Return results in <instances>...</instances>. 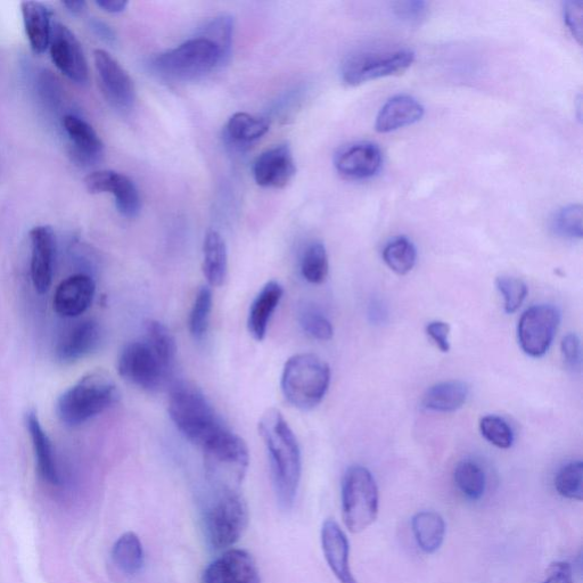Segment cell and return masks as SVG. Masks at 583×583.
Here are the masks:
<instances>
[{
  "instance_id": "cell-1",
  "label": "cell",
  "mask_w": 583,
  "mask_h": 583,
  "mask_svg": "<svg viewBox=\"0 0 583 583\" xmlns=\"http://www.w3.org/2000/svg\"><path fill=\"white\" fill-rule=\"evenodd\" d=\"M259 432L268 451L278 503L283 509H290L297 498L301 480L299 442L282 413L274 408L262 415Z\"/></svg>"
},
{
  "instance_id": "cell-2",
  "label": "cell",
  "mask_w": 583,
  "mask_h": 583,
  "mask_svg": "<svg viewBox=\"0 0 583 583\" xmlns=\"http://www.w3.org/2000/svg\"><path fill=\"white\" fill-rule=\"evenodd\" d=\"M171 421L184 437L204 449L229 429L204 393L188 383H178L169 398Z\"/></svg>"
},
{
  "instance_id": "cell-3",
  "label": "cell",
  "mask_w": 583,
  "mask_h": 583,
  "mask_svg": "<svg viewBox=\"0 0 583 583\" xmlns=\"http://www.w3.org/2000/svg\"><path fill=\"white\" fill-rule=\"evenodd\" d=\"M331 383V369L314 353H299L286 361L282 374V391L290 404L301 410L317 407Z\"/></svg>"
},
{
  "instance_id": "cell-4",
  "label": "cell",
  "mask_w": 583,
  "mask_h": 583,
  "mask_svg": "<svg viewBox=\"0 0 583 583\" xmlns=\"http://www.w3.org/2000/svg\"><path fill=\"white\" fill-rule=\"evenodd\" d=\"M118 397L110 376L89 374L62 394L57 400L56 413L63 424L76 428L116 404Z\"/></svg>"
},
{
  "instance_id": "cell-5",
  "label": "cell",
  "mask_w": 583,
  "mask_h": 583,
  "mask_svg": "<svg viewBox=\"0 0 583 583\" xmlns=\"http://www.w3.org/2000/svg\"><path fill=\"white\" fill-rule=\"evenodd\" d=\"M224 65L220 49L211 40L197 36L155 57L152 68L163 78L193 81Z\"/></svg>"
},
{
  "instance_id": "cell-6",
  "label": "cell",
  "mask_w": 583,
  "mask_h": 583,
  "mask_svg": "<svg viewBox=\"0 0 583 583\" xmlns=\"http://www.w3.org/2000/svg\"><path fill=\"white\" fill-rule=\"evenodd\" d=\"M202 450L205 471L218 492L240 491L250 464L244 440L228 430Z\"/></svg>"
},
{
  "instance_id": "cell-7",
  "label": "cell",
  "mask_w": 583,
  "mask_h": 583,
  "mask_svg": "<svg viewBox=\"0 0 583 583\" xmlns=\"http://www.w3.org/2000/svg\"><path fill=\"white\" fill-rule=\"evenodd\" d=\"M379 508V488L373 474L364 466H351L342 482V515L348 530L360 533L371 527Z\"/></svg>"
},
{
  "instance_id": "cell-8",
  "label": "cell",
  "mask_w": 583,
  "mask_h": 583,
  "mask_svg": "<svg viewBox=\"0 0 583 583\" xmlns=\"http://www.w3.org/2000/svg\"><path fill=\"white\" fill-rule=\"evenodd\" d=\"M249 524V507L240 491H220L204 516L205 536L217 550L234 546Z\"/></svg>"
},
{
  "instance_id": "cell-9",
  "label": "cell",
  "mask_w": 583,
  "mask_h": 583,
  "mask_svg": "<svg viewBox=\"0 0 583 583\" xmlns=\"http://www.w3.org/2000/svg\"><path fill=\"white\" fill-rule=\"evenodd\" d=\"M118 371L122 379L149 392L163 388L171 374L145 340L128 343L121 350Z\"/></svg>"
},
{
  "instance_id": "cell-10",
  "label": "cell",
  "mask_w": 583,
  "mask_h": 583,
  "mask_svg": "<svg viewBox=\"0 0 583 583\" xmlns=\"http://www.w3.org/2000/svg\"><path fill=\"white\" fill-rule=\"evenodd\" d=\"M415 61L409 49H398L388 53H358L344 62L342 80L348 86H359L364 82L400 75Z\"/></svg>"
},
{
  "instance_id": "cell-11",
  "label": "cell",
  "mask_w": 583,
  "mask_h": 583,
  "mask_svg": "<svg viewBox=\"0 0 583 583\" xmlns=\"http://www.w3.org/2000/svg\"><path fill=\"white\" fill-rule=\"evenodd\" d=\"M560 323V311L554 306L538 305L525 310L517 327V339L525 355L532 358L545 356L552 347Z\"/></svg>"
},
{
  "instance_id": "cell-12",
  "label": "cell",
  "mask_w": 583,
  "mask_h": 583,
  "mask_svg": "<svg viewBox=\"0 0 583 583\" xmlns=\"http://www.w3.org/2000/svg\"><path fill=\"white\" fill-rule=\"evenodd\" d=\"M49 53L55 67L75 84L84 86L89 81V67L79 39L60 22H53Z\"/></svg>"
},
{
  "instance_id": "cell-13",
  "label": "cell",
  "mask_w": 583,
  "mask_h": 583,
  "mask_svg": "<svg viewBox=\"0 0 583 583\" xmlns=\"http://www.w3.org/2000/svg\"><path fill=\"white\" fill-rule=\"evenodd\" d=\"M94 62L106 100L117 110L133 109L136 102V88L129 73L104 49H96Z\"/></svg>"
},
{
  "instance_id": "cell-14",
  "label": "cell",
  "mask_w": 583,
  "mask_h": 583,
  "mask_svg": "<svg viewBox=\"0 0 583 583\" xmlns=\"http://www.w3.org/2000/svg\"><path fill=\"white\" fill-rule=\"evenodd\" d=\"M85 186L90 194H112L123 217L136 218L142 210L141 195L136 185L120 172L113 170L92 172L85 178Z\"/></svg>"
},
{
  "instance_id": "cell-15",
  "label": "cell",
  "mask_w": 583,
  "mask_h": 583,
  "mask_svg": "<svg viewBox=\"0 0 583 583\" xmlns=\"http://www.w3.org/2000/svg\"><path fill=\"white\" fill-rule=\"evenodd\" d=\"M203 583H261L252 555L243 549H229L204 571Z\"/></svg>"
},
{
  "instance_id": "cell-16",
  "label": "cell",
  "mask_w": 583,
  "mask_h": 583,
  "mask_svg": "<svg viewBox=\"0 0 583 583\" xmlns=\"http://www.w3.org/2000/svg\"><path fill=\"white\" fill-rule=\"evenodd\" d=\"M31 281L39 294L51 289L56 253V237L52 227L37 226L30 231Z\"/></svg>"
},
{
  "instance_id": "cell-17",
  "label": "cell",
  "mask_w": 583,
  "mask_h": 583,
  "mask_svg": "<svg viewBox=\"0 0 583 583\" xmlns=\"http://www.w3.org/2000/svg\"><path fill=\"white\" fill-rule=\"evenodd\" d=\"M297 167L289 145H277L262 153L254 162L256 183L266 188H283L291 182Z\"/></svg>"
},
{
  "instance_id": "cell-18",
  "label": "cell",
  "mask_w": 583,
  "mask_h": 583,
  "mask_svg": "<svg viewBox=\"0 0 583 583\" xmlns=\"http://www.w3.org/2000/svg\"><path fill=\"white\" fill-rule=\"evenodd\" d=\"M334 164L343 177L353 180L368 179L381 170L383 154L374 143H358L339 152L335 156Z\"/></svg>"
},
{
  "instance_id": "cell-19",
  "label": "cell",
  "mask_w": 583,
  "mask_h": 583,
  "mask_svg": "<svg viewBox=\"0 0 583 583\" xmlns=\"http://www.w3.org/2000/svg\"><path fill=\"white\" fill-rule=\"evenodd\" d=\"M94 279L88 275L79 274L65 279L57 287L54 295V310L65 318H76L85 314L95 295Z\"/></svg>"
},
{
  "instance_id": "cell-20",
  "label": "cell",
  "mask_w": 583,
  "mask_h": 583,
  "mask_svg": "<svg viewBox=\"0 0 583 583\" xmlns=\"http://www.w3.org/2000/svg\"><path fill=\"white\" fill-rule=\"evenodd\" d=\"M63 128L69 137L71 154L78 163L93 166L102 160L104 144L87 121L69 114L63 119Z\"/></svg>"
},
{
  "instance_id": "cell-21",
  "label": "cell",
  "mask_w": 583,
  "mask_h": 583,
  "mask_svg": "<svg viewBox=\"0 0 583 583\" xmlns=\"http://www.w3.org/2000/svg\"><path fill=\"white\" fill-rule=\"evenodd\" d=\"M101 340V326L95 320H84L62 335L57 343L56 356L64 363H73L96 350Z\"/></svg>"
},
{
  "instance_id": "cell-22",
  "label": "cell",
  "mask_w": 583,
  "mask_h": 583,
  "mask_svg": "<svg viewBox=\"0 0 583 583\" xmlns=\"http://www.w3.org/2000/svg\"><path fill=\"white\" fill-rule=\"evenodd\" d=\"M322 547L325 560L340 583H358L350 568V546L346 533L339 524L327 520L322 529Z\"/></svg>"
},
{
  "instance_id": "cell-23",
  "label": "cell",
  "mask_w": 583,
  "mask_h": 583,
  "mask_svg": "<svg viewBox=\"0 0 583 583\" xmlns=\"http://www.w3.org/2000/svg\"><path fill=\"white\" fill-rule=\"evenodd\" d=\"M424 116L423 105L409 95H398L390 98L377 114L375 130L377 133L388 134L400 128L412 126Z\"/></svg>"
},
{
  "instance_id": "cell-24",
  "label": "cell",
  "mask_w": 583,
  "mask_h": 583,
  "mask_svg": "<svg viewBox=\"0 0 583 583\" xmlns=\"http://www.w3.org/2000/svg\"><path fill=\"white\" fill-rule=\"evenodd\" d=\"M21 12L29 45L37 55H43L51 41L52 14L44 3L23 2Z\"/></svg>"
},
{
  "instance_id": "cell-25",
  "label": "cell",
  "mask_w": 583,
  "mask_h": 583,
  "mask_svg": "<svg viewBox=\"0 0 583 583\" xmlns=\"http://www.w3.org/2000/svg\"><path fill=\"white\" fill-rule=\"evenodd\" d=\"M283 287L278 282H268L252 302L248 327L254 340L262 341L266 338L270 319L283 298Z\"/></svg>"
},
{
  "instance_id": "cell-26",
  "label": "cell",
  "mask_w": 583,
  "mask_h": 583,
  "mask_svg": "<svg viewBox=\"0 0 583 583\" xmlns=\"http://www.w3.org/2000/svg\"><path fill=\"white\" fill-rule=\"evenodd\" d=\"M27 428L32 446H34L37 468L41 479L49 484H59L60 476L57 470L54 449L51 440L39 422L36 413L27 414Z\"/></svg>"
},
{
  "instance_id": "cell-27",
  "label": "cell",
  "mask_w": 583,
  "mask_h": 583,
  "mask_svg": "<svg viewBox=\"0 0 583 583\" xmlns=\"http://www.w3.org/2000/svg\"><path fill=\"white\" fill-rule=\"evenodd\" d=\"M468 394L470 390L462 381L441 382L426 391L422 405L432 412L453 413L465 405Z\"/></svg>"
},
{
  "instance_id": "cell-28",
  "label": "cell",
  "mask_w": 583,
  "mask_h": 583,
  "mask_svg": "<svg viewBox=\"0 0 583 583\" xmlns=\"http://www.w3.org/2000/svg\"><path fill=\"white\" fill-rule=\"evenodd\" d=\"M228 272V254L224 237L216 231H210L203 244V274L213 286L224 284Z\"/></svg>"
},
{
  "instance_id": "cell-29",
  "label": "cell",
  "mask_w": 583,
  "mask_h": 583,
  "mask_svg": "<svg viewBox=\"0 0 583 583\" xmlns=\"http://www.w3.org/2000/svg\"><path fill=\"white\" fill-rule=\"evenodd\" d=\"M412 529L418 547L426 554L438 552L445 541L446 522L437 512L417 513L412 520Z\"/></svg>"
},
{
  "instance_id": "cell-30",
  "label": "cell",
  "mask_w": 583,
  "mask_h": 583,
  "mask_svg": "<svg viewBox=\"0 0 583 583\" xmlns=\"http://www.w3.org/2000/svg\"><path fill=\"white\" fill-rule=\"evenodd\" d=\"M270 128L267 119L238 112L228 120L226 134L234 144L250 145L264 137Z\"/></svg>"
},
{
  "instance_id": "cell-31",
  "label": "cell",
  "mask_w": 583,
  "mask_h": 583,
  "mask_svg": "<svg viewBox=\"0 0 583 583\" xmlns=\"http://www.w3.org/2000/svg\"><path fill=\"white\" fill-rule=\"evenodd\" d=\"M112 558L123 573L129 576L138 573L143 569L145 560L141 539L134 532L125 533L114 544Z\"/></svg>"
},
{
  "instance_id": "cell-32",
  "label": "cell",
  "mask_w": 583,
  "mask_h": 583,
  "mask_svg": "<svg viewBox=\"0 0 583 583\" xmlns=\"http://www.w3.org/2000/svg\"><path fill=\"white\" fill-rule=\"evenodd\" d=\"M144 340L149 343L161 363L172 372L176 363L177 346L174 335L171 334L168 327L158 320H147Z\"/></svg>"
},
{
  "instance_id": "cell-33",
  "label": "cell",
  "mask_w": 583,
  "mask_h": 583,
  "mask_svg": "<svg viewBox=\"0 0 583 583\" xmlns=\"http://www.w3.org/2000/svg\"><path fill=\"white\" fill-rule=\"evenodd\" d=\"M385 264L398 275H407L416 265L417 251L412 241L405 236L393 238L383 250Z\"/></svg>"
},
{
  "instance_id": "cell-34",
  "label": "cell",
  "mask_w": 583,
  "mask_h": 583,
  "mask_svg": "<svg viewBox=\"0 0 583 583\" xmlns=\"http://www.w3.org/2000/svg\"><path fill=\"white\" fill-rule=\"evenodd\" d=\"M454 480L462 494L473 502L479 500L486 491V474L481 466L472 461L459 462L455 468Z\"/></svg>"
},
{
  "instance_id": "cell-35",
  "label": "cell",
  "mask_w": 583,
  "mask_h": 583,
  "mask_svg": "<svg viewBox=\"0 0 583 583\" xmlns=\"http://www.w3.org/2000/svg\"><path fill=\"white\" fill-rule=\"evenodd\" d=\"M233 35L234 20L232 16L220 15L205 24L199 36L211 40L213 44L218 46L221 56H223V62L226 64L232 54Z\"/></svg>"
},
{
  "instance_id": "cell-36",
  "label": "cell",
  "mask_w": 583,
  "mask_h": 583,
  "mask_svg": "<svg viewBox=\"0 0 583 583\" xmlns=\"http://www.w3.org/2000/svg\"><path fill=\"white\" fill-rule=\"evenodd\" d=\"M328 257L325 245L320 242L312 243L303 253L301 260V274L311 284H322L328 275Z\"/></svg>"
},
{
  "instance_id": "cell-37",
  "label": "cell",
  "mask_w": 583,
  "mask_h": 583,
  "mask_svg": "<svg viewBox=\"0 0 583 583\" xmlns=\"http://www.w3.org/2000/svg\"><path fill=\"white\" fill-rule=\"evenodd\" d=\"M555 488L562 497L581 502L583 498V463L571 462L558 471Z\"/></svg>"
},
{
  "instance_id": "cell-38",
  "label": "cell",
  "mask_w": 583,
  "mask_h": 583,
  "mask_svg": "<svg viewBox=\"0 0 583 583\" xmlns=\"http://www.w3.org/2000/svg\"><path fill=\"white\" fill-rule=\"evenodd\" d=\"M212 302L210 287L203 286L196 295L190 315V331L195 340H202L209 330Z\"/></svg>"
},
{
  "instance_id": "cell-39",
  "label": "cell",
  "mask_w": 583,
  "mask_h": 583,
  "mask_svg": "<svg viewBox=\"0 0 583 583\" xmlns=\"http://www.w3.org/2000/svg\"><path fill=\"white\" fill-rule=\"evenodd\" d=\"M299 323L311 338L319 341H330L333 338L334 328L330 319L315 307H303L299 312Z\"/></svg>"
},
{
  "instance_id": "cell-40",
  "label": "cell",
  "mask_w": 583,
  "mask_h": 583,
  "mask_svg": "<svg viewBox=\"0 0 583 583\" xmlns=\"http://www.w3.org/2000/svg\"><path fill=\"white\" fill-rule=\"evenodd\" d=\"M480 431L484 439L499 449H508L513 446V430L502 417L484 416L480 422Z\"/></svg>"
},
{
  "instance_id": "cell-41",
  "label": "cell",
  "mask_w": 583,
  "mask_h": 583,
  "mask_svg": "<svg viewBox=\"0 0 583 583\" xmlns=\"http://www.w3.org/2000/svg\"><path fill=\"white\" fill-rule=\"evenodd\" d=\"M496 286L504 298V307L507 314H514L521 308L528 295V286L522 279L513 276H500Z\"/></svg>"
},
{
  "instance_id": "cell-42",
  "label": "cell",
  "mask_w": 583,
  "mask_h": 583,
  "mask_svg": "<svg viewBox=\"0 0 583 583\" xmlns=\"http://www.w3.org/2000/svg\"><path fill=\"white\" fill-rule=\"evenodd\" d=\"M557 234L571 240L582 238V207L580 204H572L557 213L554 221Z\"/></svg>"
},
{
  "instance_id": "cell-43",
  "label": "cell",
  "mask_w": 583,
  "mask_h": 583,
  "mask_svg": "<svg viewBox=\"0 0 583 583\" xmlns=\"http://www.w3.org/2000/svg\"><path fill=\"white\" fill-rule=\"evenodd\" d=\"M393 14L401 22L409 26L421 24L428 16V4L422 0H405V2H396L392 4Z\"/></svg>"
},
{
  "instance_id": "cell-44",
  "label": "cell",
  "mask_w": 583,
  "mask_h": 583,
  "mask_svg": "<svg viewBox=\"0 0 583 583\" xmlns=\"http://www.w3.org/2000/svg\"><path fill=\"white\" fill-rule=\"evenodd\" d=\"M564 21L571 34L581 44L583 26V3L580 0L568 2L564 5Z\"/></svg>"
},
{
  "instance_id": "cell-45",
  "label": "cell",
  "mask_w": 583,
  "mask_h": 583,
  "mask_svg": "<svg viewBox=\"0 0 583 583\" xmlns=\"http://www.w3.org/2000/svg\"><path fill=\"white\" fill-rule=\"evenodd\" d=\"M562 353L566 365L573 371H579L582 364V349L579 336L577 334H568L562 341Z\"/></svg>"
},
{
  "instance_id": "cell-46",
  "label": "cell",
  "mask_w": 583,
  "mask_h": 583,
  "mask_svg": "<svg viewBox=\"0 0 583 583\" xmlns=\"http://www.w3.org/2000/svg\"><path fill=\"white\" fill-rule=\"evenodd\" d=\"M426 334H428L431 340L435 343L442 352L450 351V326L445 322H440V320H435L426 325Z\"/></svg>"
},
{
  "instance_id": "cell-47",
  "label": "cell",
  "mask_w": 583,
  "mask_h": 583,
  "mask_svg": "<svg viewBox=\"0 0 583 583\" xmlns=\"http://www.w3.org/2000/svg\"><path fill=\"white\" fill-rule=\"evenodd\" d=\"M543 583H574L571 565L566 562L550 565L548 576Z\"/></svg>"
},
{
  "instance_id": "cell-48",
  "label": "cell",
  "mask_w": 583,
  "mask_h": 583,
  "mask_svg": "<svg viewBox=\"0 0 583 583\" xmlns=\"http://www.w3.org/2000/svg\"><path fill=\"white\" fill-rule=\"evenodd\" d=\"M98 7L106 13L119 14L126 11L128 2L126 0H96Z\"/></svg>"
},
{
  "instance_id": "cell-49",
  "label": "cell",
  "mask_w": 583,
  "mask_h": 583,
  "mask_svg": "<svg viewBox=\"0 0 583 583\" xmlns=\"http://www.w3.org/2000/svg\"><path fill=\"white\" fill-rule=\"evenodd\" d=\"M93 28L98 36H101L104 40L109 41V43H112V41L116 40V34H114V31L108 26V24H105L101 21H94Z\"/></svg>"
},
{
  "instance_id": "cell-50",
  "label": "cell",
  "mask_w": 583,
  "mask_h": 583,
  "mask_svg": "<svg viewBox=\"0 0 583 583\" xmlns=\"http://www.w3.org/2000/svg\"><path fill=\"white\" fill-rule=\"evenodd\" d=\"M62 6L67 8V11L72 15H80L86 11L87 3L84 0H70V2H62Z\"/></svg>"
},
{
  "instance_id": "cell-51",
  "label": "cell",
  "mask_w": 583,
  "mask_h": 583,
  "mask_svg": "<svg viewBox=\"0 0 583 583\" xmlns=\"http://www.w3.org/2000/svg\"><path fill=\"white\" fill-rule=\"evenodd\" d=\"M385 316H387V312H385L381 303L374 302L371 306V311H369V317L372 318L374 323H382Z\"/></svg>"
}]
</instances>
